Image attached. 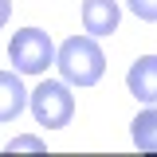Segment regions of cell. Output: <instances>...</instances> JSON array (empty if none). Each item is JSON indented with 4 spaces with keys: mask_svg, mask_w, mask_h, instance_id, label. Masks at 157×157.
I'll use <instances>...</instances> for the list:
<instances>
[{
    "mask_svg": "<svg viewBox=\"0 0 157 157\" xmlns=\"http://www.w3.org/2000/svg\"><path fill=\"white\" fill-rule=\"evenodd\" d=\"M59 75L67 78L71 86H94L98 78L106 75V55L94 43V36H71L55 55Z\"/></svg>",
    "mask_w": 157,
    "mask_h": 157,
    "instance_id": "obj_1",
    "label": "cell"
},
{
    "mask_svg": "<svg viewBox=\"0 0 157 157\" xmlns=\"http://www.w3.org/2000/svg\"><path fill=\"white\" fill-rule=\"evenodd\" d=\"M28 106H32V118H36L39 126H47V130H63L75 118V94H71L67 78L63 82L59 78H43L36 90H32Z\"/></svg>",
    "mask_w": 157,
    "mask_h": 157,
    "instance_id": "obj_2",
    "label": "cell"
},
{
    "mask_svg": "<svg viewBox=\"0 0 157 157\" xmlns=\"http://www.w3.org/2000/svg\"><path fill=\"white\" fill-rule=\"evenodd\" d=\"M55 55L59 51L43 28H20L12 36V43H8V59H12V67L20 75H43L55 63Z\"/></svg>",
    "mask_w": 157,
    "mask_h": 157,
    "instance_id": "obj_3",
    "label": "cell"
},
{
    "mask_svg": "<svg viewBox=\"0 0 157 157\" xmlns=\"http://www.w3.org/2000/svg\"><path fill=\"white\" fill-rule=\"evenodd\" d=\"M126 86L137 102L157 106V55H141L134 59V67L126 71Z\"/></svg>",
    "mask_w": 157,
    "mask_h": 157,
    "instance_id": "obj_4",
    "label": "cell"
},
{
    "mask_svg": "<svg viewBox=\"0 0 157 157\" xmlns=\"http://www.w3.org/2000/svg\"><path fill=\"white\" fill-rule=\"evenodd\" d=\"M118 20H122L118 0H82V28H86V36H114Z\"/></svg>",
    "mask_w": 157,
    "mask_h": 157,
    "instance_id": "obj_5",
    "label": "cell"
},
{
    "mask_svg": "<svg viewBox=\"0 0 157 157\" xmlns=\"http://www.w3.org/2000/svg\"><path fill=\"white\" fill-rule=\"evenodd\" d=\"M28 90H24V82H20V71H0V126L4 122H16L20 110L28 106Z\"/></svg>",
    "mask_w": 157,
    "mask_h": 157,
    "instance_id": "obj_6",
    "label": "cell"
},
{
    "mask_svg": "<svg viewBox=\"0 0 157 157\" xmlns=\"http://www.w3.org/2000/svg\"><path fill=\"white\" fill-rule=\"evenodd\" d=\"M130 134H134V145H137V149L157 153V106H145V110L134 118Z\"/></svg>",
    "mask_w": 157,
    "mask_h": 157,
    "instance_id": "obj_7",
    "label": "cell"
},
{
    "mask_svg": "<svg viewBox=\"0 0 157 157\" xmlns=\"http://www.w3.org/2000/svg\"><path fill=\"white\" fill-rule=\"evenodd\" d=\"M130 4V12L137 20H145V24H157V0H126Z\"/></svg>",
    "mask_w": 157,
    "mask_h": 157,
    "instance_id": "obj_8",
    "label": "cell"
},
{
    "mask_svg": "<svg viewBox=\"0 0 157 157\" xmlns=\"http://www.w3.org/2000/svg\"><path fill=\"white\" fill-rule=\"evenodd\" d=\"M16 149H43V141H39V137H28V134H20V137H12V141H8V153H16Z\"/></svg>",
    "mask_w": 157,
    "mask_h": 157,
    "instance_id": "obj_9",
    "label": "cell"
},
{
    "mask_svg": "<svg viewBox=\"0 0 157 157\" xmlns=\"http://www.w3.org/2000/svg\"><path fill=\"white\" fill-rule=\"evenodd\" d=\"M8 16H12V0H0V28L8 24Z\"/></svg>",
    "mask_w": 157,
    "mask_h": 157,
    "instance_id": "obj_10",
    "label": "cell"
}]
</instances>
